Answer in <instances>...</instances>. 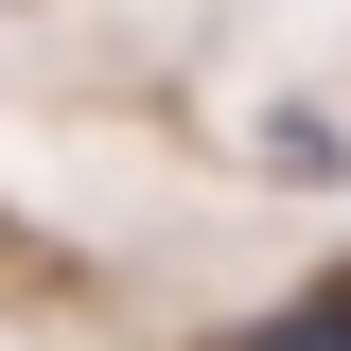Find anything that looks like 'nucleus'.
<instances>
[{
    "label": "nucleus",
    "instance_id": "f257e3e1",
    "mask_svg": "<svg viewBox=\"0 0 351 351\" xmlns=\"http://www.w3.org/2000/svg\"><path fill=\"white\" fill-rule=\"evenodd\" d=\"M246 351H351V263H334V281H299V299L263 316V334H246Z\"/></svg>",
    "mask_w": 351,
    "mask_h": 351
}]
</instances>
